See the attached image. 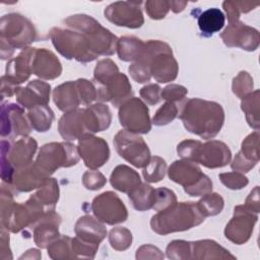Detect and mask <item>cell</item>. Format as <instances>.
Segmentation results:
<instances>
[{"instance_id":"obj_1","label":"cell","mask_w":260,"mask_h":260,"mask_svg":"<svg viewBox=\"0 0 260 260\" xmlns=\"http://www.w3.org/2000/svg\"><path fill=\"white\" fill-rule=\"evenodd\" d=\"M180 118L190 132L207 139L220 130L224 116L220 105L195 99L184 106Z\"/></svg>"},{"instance_id":"obj_2","label":"cell","mask_w":260,"mask_h":260,"mask_svg":"<svg viewBox=\"0 0 260 260\" xmlns=\"http://www.w3.org/2000/svg\"><path fill=\"white\" fill-rule=\"evenodd\" d=\"M204 220L197 204L193 202H181L173 204L160 213L152 216V230L158 234H167L177 231H185Z\"/></svg>"},{"instance_id":"obj_3","label":"cell","mask_w":260,"mask_h":260,"mask_svg":"<svg viewBox=\"0 0 260 260\" xmlns=\"http://www.w3.org/2000/svg\"><path fill=\"white\" fill-rule=\"evenodd\" d=\"M178 153L187 159L198 161L207 168L222 167L230 161L231 151L222 142L211 141L202 145L199 141H183Z\"/></svg>"},{"instance_id":"obj_4","label":"cell","mask_w":260,"mask_h":260,"mask_svg":"<svg viewBox=\"0 0 260 260\" xmlns=\"http://www.w3.org/2000/svg\"><path fill=\"white\" fill-rule=\"evenodd\" d=\"M171 180L185 186V191L191 196H200L209 192L212 183L203 175L200 169L190 161H175L169 170Z\"/></svg>"},{"instance_id":"obj_5","label":"cell","mask_w":260,"mask_h":260,"mask_svg":"<svg viewBox=\"0 0 260 260\" xmlns=\"http://www.w3.org/2000/svg\"><path fill=\"white\" fill-rule=\"evenodd\" d=\"M34 26L23 16L11 13L1 18V49L21 48L34 42Z\"/></svg>"},{"instance_id":"obj_6","label":"cell","mask_w":260,"mask_h":260,"mask_svg":"<svg viewBox=\"0 0 260 260\" xmlns=\"http://www.w3.org/2000/svg\"><path fill=\"white\" fill-rule=\"evenodd\" d=\"M74 145L69 143H50L40 150L37 165L48 175L59 167H69L78 160Z\"/></svg>"},{"instance_id":"obj_7","label":"cell","mask_w":260,"mask_h":260,"mask_svg":"<svg viewBox=\"0 0 260 260\" xmlns=\"http://www.w3.org/2000/svg\"><path fill=\"white\" fill-rule=\"evenodd\" d=\"M114 143L120 156L135 167L142 168L148 164L149 149L141 137L123 130L116 135Z\"/></svg>"},{"instance_id":"obj_8","label":"cell","mask_w":260,"mask_h":260,"mask_svg":"<svg viewBox=\"0 0 260 260\" xmlns=\"http://www.w3.org/2000/svg\"><path fill=\"white\" fill-rule=\"evenodd\" d=\"M121 125L128 131L147 133L150 129L148 110L138 99H132L124 104L119 112Z\"/></svg>"},{"instance_id":"obj_9","label":"cell","mask_w":260,"mask_h":260,"mask_svg":"<svg viewBox=\"0 0 260 260\" xmlns=\"http://www.w3.org/2000/svg\"><path fill=\"white\" fill-rule=\"evenodd\" d=\"M92 210L96 217L105 212L100 220L110 224L122 222L127 217L126 208L123 202L119 199L117 194L112 192L103 193L101 196L94 198L92 202Z\"/></svg>"},{"instance_id":"obj_10","label":"cell","mask_w":260,"mask_h":260,"mask_svg":"<svg viewBox=\"0 0 260 260\" xmlns=\"http://www.w3.org/2000/svg\"><path fill=\"white\" fill-rule=\"evenodd\" d=\"M78 146L85 165L91 169L103 166L109 157L108 144L99 137L84 136L79 141Z\"/></svg>"},{"instance_id":"obj_11","label":"cell","mask_w":260,"mask_h":260,"mask_svg":"<svg viewBox=\"0 0 260 260\" xmlns=\"http://www.w3.org/2000/svg\"><path fill=\"white\" fill-rule=\"evenodd\" d=\"M134 4L128 2L114 3L107 8L105 15L117 25L139 27L143 23V18L139 7L133 6Z\"/></svg>"},{"instance_id":"obj_12","label":"cell","mask_w":260,"mask_h":260,"mask_svg":"<svg viewBox=\"0 0 260 260\" xmlns=\"http://www.w3.org/2000/svg\"><path fill=\"white\" fill-rule=\"evenodd\" d=\"M30 128L25 120L23 111L16 105H3L2 106V136L9 135L14 132L15 135H26Z\"/></svg>"},{"instance_id":"obj_13","label":"cell","mask_w":260,"mask_h":260,"mask_svg":"<svg viewBox=\"0 0 260 260\" xmlns=\"http://www.w3.org/2000/svg\"><path fill=\"white\" fill-rule=\"evenodd\" d=\"M49 94L50 85L39 80L29 82L25 88L19 87L15 90V95L18 103L26 108L36 107L37 104L46 105L49 101Z\"/></svg>"},{"instance_id":"obj_14","label":"cell","mask_w":260,"mask_h":260,"mask_svg":"<svg viewBox=\"0 0 260 260\" xmlns=\"http://www.w3.org/2000/svg\"><path fill=\"white\" fill-rule=\"evenodd\" d=\"M36 57H31V72L40 77L51 79L60 75L61 66L58 59L47 50L37 51Z\"/></svg>"},{"instance_id":"obj_15","label":"cell","mask_w":260,"mask_h":260,"mask_svg":"<svg viewBox=\"0 0 260 260\" xmlns=\"http://www.w3.org/2000/svg\"><path fill=\"white\" fill-rule=\"evenodd\" d=\"M151 73L158 82H168L176 77L177 63L172 56V51L165 53L164 56H156L151 66Z\"/></svg>"},{"instance_id":"obj_16","label":"cell","mask_w":260,"mask_h":260,"mask_svg":"<svg viewBox=\"0 0 260 260\" xmlns=\"http://www.w3.org/2000/svg\"><path fill=\"white\" fill-rule=\"evenodd\" d=\"M224 14L218 8H209L198 17V26L204 35L219 31L224 25Z\"/></svg>"},{"instance_id":"obj_17","label":"cell","mask_w":260,"mask_h":260,"mask_svg":"<svg viewBox=\"0 0 260 260\" xmlns=\"http://www.w3.org/2000/svg\"><path fill=\"white\" fill-rule=\"evenodd\" d=\"M112 175L118 176L122 179H111V184L118 190L123 192H129L134 190L140 184L139 175L134 172V170L126 167V166H119L117 167Z\"/></svg>"},{"instance_id":"obj_18","label":"cell","mask_w":260,"mask_h":260,"mask_svg":"<svg viewBox=\"0 0 260 260\" xmlns=\"http://www.w3.org/2000/svg\"><path fill=\"white\" fill-rule=\"evenodd\" d=\"M129 198L136 209L145 210L153 206L154 190L149 185L142 184L129 193Z\"/></svg>"},{"instance_id":"obj_19","label":"cell","mask_w":260,"mask_h":260,"mask_svg":"<svg viewBox=\"0 0 260 260\" xmlns=\"http://www.w3.org/2000/svg\"><path fill=\"white\" fill-rule=\"evenodd\" d=\"M28 118L37 131H47L53 120V112L46 105H39L29 111Z\"/></svg>"},{"instance_id":"obj_20","label":"cell","mask_w":260,"mask_h":260,"mask_svg":"<svg viewBox=\"0 0 260 260\" xmlns=\"http://www.w3.org/2000/svg\"><path fill=\"white\" fill-rule=\"evenodd\" d=\"M119 58L124 61L134 60L139 58L143 52V43L133 37H124L120 40Z\"/></svg>"},{"instance_id":"obj_21","label":"cell","mask_w":260,"mask_h":260,"mask_svg":"<svg viewBox=\"0 0 260 260\" xmlns=\"http://www.w3.org/2000/svg\"><path fill=\"white\" fill-rule=\"evenodd\" d=\"M166 161L160 157H152L151 161H148L146 168L143 171L144 179L148 182H158L165 176Z\"/></svg>"},{"instance_id":"obj_22","label":"cell","mask_w":260,"mask_h":260,"mask_svg":"<svg viewBox=\"0 0 260 260\" xmlns=\"http://www.w3.org/2000/svg\"><path fill=\"white\" fill-rule=\"evenodd\" d=\"M197 205L203 215H214L221 211L223 200L218 194H210L199 201Z\"/></svg>"},{"instance_id":"obj_23","label":"cell","mask_w":260,"mask_h":260,"mask_svg":"<svg viewBox=\"0 0 260 260\" xmlns=\"http://www.w3.org/2000/svg\"><path fill=\"white\" fill-rule=\"evenodd\" d=\"M176 201V197L173 191L166 188H159L154 190V201L153 208L156 210H165Z\"/></svg>"},{"instance_id":"obj_24","label":"cell","mask_w":260,"mask_h":260,"mask_svg":"<svg viewBox=\"0 0 260 260\" xmlns=\"http://www.w3.org/2000/svg\"><path fill=\"white\" fill-rule=\"evenodd\" d=\"M177 114V107L172 104L168 103L164 105L157 112L153 118V123L155 125H165L173 121Z\"/></svg>"},{"instance_id":"obj_25","label":"cell","mask_w":260,"mask_h":260,"mask_svg":"<svg viewBox=\"0 0 260 260\" xmlns=\"http://www.w3.org/2000/svg\"><path fill=\"white\" fill-rule=\"evenodd\" d=\"M83 183L87 189L96 190L102 188V186L106 183V179L99 172H87L84 174Z\"/></svg>"},{"instance_id":"obj_26","label":"cell","mask_w":260,"mask_h":260,"mask_svg":"<svg viewBox=\"0 0 260 260\" xmlns=\"http://www.w3.org/2000/svg\"><path fill=\"white\" fill-rule=\"evenodd\" d=\"M187 93V89L183 86H179V85H170L167 86L162 92H161V96L165 100H170V101H174V100H180L183 99V96Z\"/></svg>"},{"instance_id":"obj_27","label":"cell","mask_w":260,"mask_h":260,"mask_svg":"<svg viewBox=\"0 0 260 260\" xmlns=\"http://www.w3.org/2000/svg\"><path fill=\"white\" fill-rule=\"evenodd\" d=\"M159 89L160 88H159L158 85L150 84V85H147V86L143 87L140 91V94L149 104H156L159 100V96H158Z\"/></svg>"},{"instance_id":"obj_28","label":"cell","mask_w":260,"mask_h":260,"mask_svg":"<svg viewBox=\"0 0 260 260\" xmlns=\"http://www.w3.org/2000/svg\"><path fill=\"white\" fill-rule=\"evenodd\" d=\"M149 4L152 6V7H155V9H151V8H146L147 9V12L148 14L150 15L151 18H161L166 15L169 7L168 5L170 4L169 2H161V1H158V7H156V1L155 2H149Z\"/></svg>"}]
</instances>
